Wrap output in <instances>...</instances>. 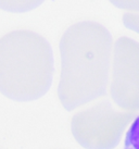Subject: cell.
I'll return each instance as SVG.
<instances>
[{"instance_id": "2", "label": "cell", "mask_w": 139, "mask_h": 149, "mask_svg": "<svg viewBox=\"0 0 139 149\" xmlns=\"http://www.w3.org/2000/svg\"><path fill=\"white\" fill-rule=\"evenodd\" d=\"M54 60L44 36L17 29L0 37V93L15 101H33L52 84Z\"/></svg>"}, {"instance_id": "3", "label": "cell", "mask_w": 139, "mask_h": 149, "mask_svg": "<svg viewBox=\"0 0 139 149\" xmlns=\"http://www.w3.org/2000/svg\"><path fill=\"white\" fill-rule=\"evenodd\" d=\"M134 114L117 110L108 101H99L74 113L71 131L85 149H113L119 145Z\"/></svg>"}, {"instance_id": "8", "label": "cell", "mask_w": 139, "mask_h": 149, "mask_svg": "<svg viewBox=\"0 0 139 149\" xmlns=\"http://www.w3.org/2000/svg\"><path fill=\"white\" fill-rule=\"evenodd\" d=\"M123 23L127 29L139 34V13L126 12L123 14Z\"/></svg>"}, {"instance_id": "1", "label": "cell", "mask_w": 139, "mask_h": 149, "mask_svg": "<svg viewBox=\"0 0 139 149\" xmlns=\"http://www.w3.org/2000/svg\"><path fill=\"white\" fill-rule=\"evenodd\" d=\"M113 39L106 26L79 21L65 29L60 39L61 72L58 98L73 111L106 95L109 87Z\"/></svg>"}, {"instance_id": "6", "label": "cell", "mask_w": 139, "mask_h": 149, "mask_svg": "<svg viewBox=\"0 0 139 149\" xmlns=\"http://www.w3.org/2000/svg\"><path fill=\"white\" fill-rule=\"evenodd\" d=\"M124 149H139V116L128 130Z\"/></svg>"}, {"instance_id": "7", "label": "cell", "mask_w": 139, "mask_h": 149, "mask_svg": "<svg viewBox=\"0 0 139 149\" xmlns=\"http://www.w3.org/2000/svg\"><path fill=\"white\" fill-rule=\"evenodd\" d=\"M115 7L125 10L126 12L139 13V0H109Z\"/></svg>"}, {"instance_id": "5", "label": "cell", "mask_w": 139, "mask_h": 149, "mask_svg": "<svg viewBox=\"0 0 139 149\" xmlns=\"http://www.w3.org/2000/svg\"><path fill=\"white\" fill-rule=\"evenodd\" d=\"M45 0H0V9L12 13L32 11L39 7Z\"/></svg>"}, {"instance_id": "4", "label": "cell", "mask_w": 139, "mask_h": 149, "mask_svg": "<svg viewBox=\"0 0 139 149\" xmlns=\"http://www.w3.org/2000/svg\"><path fill=\"white\" fill-rule=\"evenodd\" d=\"M109 93L120 110L139 111V42L126 36L113 46Z\"/></svg>"}]
</instances>
